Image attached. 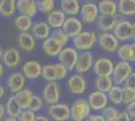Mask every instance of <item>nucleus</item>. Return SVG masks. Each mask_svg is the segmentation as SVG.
Segmentation results:
<instances>
[{"instance_id":"obj_8","label":"nucleus","mask_w":135,"mask_h":121,"mask_svg":"<svg viewBox=\"0 0 135 121\" xmlns=\"http://www.w3.org/2000/svg\"><path fill=\"white\" fill-rule=\"evenodd\" d=\"M60 97H61V91L56 82H49L42 90L44 101H45V103L51 106L59 103Z\"/></svg>"},{"instance_id":"obj_22","label":"nucleus","mask_w":135,"mask_h":121,"mask_svg":"<svg viewBox=\"0 0 135 121\" xmlns=\"http://www.w3.org/2000/svg\"><path fill=\"white\" fill-rule=\"evenodd\" d=\"M119 22V19L117 15L114 16H107V15H100L97 20L98 27L104 32H108L111 29H114L115 26Z\"/></svg>"},{"instance_id":"obj_5","label":"nucleus","mask_w":135,"mask_h":121,"mask_svg":"<svg viewBox=\"0 0 135 121\" xmlns=\"http://www.w3.org/2000/svg\"><path fill=\"white\" fill-rule=\"evenodd\" d=\"M47 113L54 120L67 121L71 118V107L66 103H56L49 107Z\"/></svg>"},{"instance_id":"obj_12","label":"nucleus","mask_w":135,"mask_h":121,"mask_svg":"<svg viewBox=\"0 0 135 121\" xmlns=\"http://www.w3.org/2000/svg\"><path fill=\"white\" fill-rule=\"evenodd\" d=\"M68 87L71 93H73L75 95H81L86 91L87 82L83 75L73 74L68 80Z\"/></svg>"},{"instance_id":"obj_13","label":"nucleus","mask_w":135,"mask_h":121,"mask_svg":"<svg viewBox=\"0 0 135 121\" xmlns=\"http://www.w3.org/2000/svg\"><path fill=\"white\" fill-rule=\"evenodd\" d=\"M41 49L46 56L54 58V57L60 56V54L64 50V45L61 41L50 36L47 40H44V42L41 45Z\"/></svg>"},{"instance_id":"obj_7","label":"nucleus","mask_w":135,"mask_h":121,"mask_svg":"<svg viewBox=\"0 0 135 121\" xmlns=\"http://www.w3.org/2000/svg\"><path fill=\"white\" fill-rule=\"evenodd\" d=\"M108 102L109 98L107 94L100 92L98 90L93 91L88 96V103L90 105L91 109L95 111H100V110L103 111L108 106Z\"/></svg>"},{"instance_id":"obj_31","label":"nucleus","mask_w":135,"mask_h":121,"mask_svg":"<svg viewBox=\"0 0 135 121\" xmlns=\"http://www.w3.org/2000/svg\"><path fill=\"white\" fill-rule=\"evenodd\" d=\"M95 87L100 92L109 93L113 88V79L110 77H97L95 80Z\"/></svg>"},{"instance_id":"obj_32","label":"nucleus","mask_w":135,"mask_h":121,"mask_svg":"<svg viewBox=\"0 0 135 121\" xmlns=\"http://www.w3.org/2000/svg\"><path fill=\"white\" fill-rule=\"evenodd\" d=\"M16 7V2L14 0H2L0 2V13L5 17L12 16L15 13Z\"/></svg>"},{"instance_id":"obj_25","label":"nucleus","mask_w":135,"mask_h":121,"mask_svg":"<svg viewBox=\"0 0 135 121\" xmlns=\"http://www.w3.org/2000/svg\"><path fill=\"white\" fill-rule=\"evenodd\" d=\"M32 35L38 40H47L51 33V26L47 22H37L32 26Z\"/></svg>"},{"instance_id":"obj_27","label":"nucleus","mask_w":135,"mask_h":121,"mask_svg":"<svg viewBox=\"0 0 135 121\" xmlns=\"http://www.w3.org/2000/svg\"><path fill=\"white\" fill-rule=\"evenodd\" d=\"M14 97L16 99L17 103L19 104V106L22 108V110L28 109L29 104L31 102V99L33 97V93L31 90H29L27 88H24L23 90L19 91L14 95Z\"/></svg>"},{"instance_id":"obj_2","label":"nucleus","mask_w":135,"mask_h":121,"mask_svg":"<svg viewBox=\"0 0 135 121\" xmlns=\"http://www.w3.org/2000/svg\"><path fill=\"white\" fill-rule=\"evenodd\" d=\"M97 41V35L94 31H82L73 38V43L77 50L82 52H89Z\"/></svg>"},{"instance_id":"obj_33","label":"nucleus","mask_w":135,"mask_h":121,"mask_svg":"<svg viewBox=\"0 0 135 121\" xmlns=\"http://www.w3.org/2000/svg\"><path fill=\"white\" fill-rule=\"evenodd\" d=\"M108 98L115 105L123 103V88H121L118 85L113 86L110 92L108 93Z\"/></svg>"},{"instance_id":"obj_48","label":"nucleus","mask_w":135,"mask_h":121,"mask_svg":"<svg viewBox=\"0 0 135 121\" xmlns=\"http://www.w3.org/2000/svg\"><path fill=\"white\" fill-rule=\"evenodd\" d=\"M0 92H1L0 93V97L2 98V97L5 95V89H4V87H1V88H0Z\"/></svg>"},{"instance_id":"obj_36","label":"nucleus","mask_w":135,"mask_h":121,"mask_svg":"<svg viewBox=\"0 0 135 121\" xmlns=\"http://www.w3.org/2000/svg\"><path fill=\"white\" fill-rule=\"evenodd\" d=\"M120 113L121 112H119V110L113 106H107L103 110V116L107 121H116Z\"/></svg>"},{"instance_id":"obj_21","label":"nucleus","mask_w":135,"mask_h":121,"mask_svg":"<svg viewBox=\"0 0 135 121\" xmlns=\"http://www.w3.org/2000/svg\"><path fill=\"white\" fill-rule=\"evenodd\" d=\"M117 55L121 59V61L128 63H135V42L131 45L120 46L117 51Z\"/></svg>"},{"instance_id":"obj_26","label":"nucleus","mask_w":135,"mask_h":121,"mask_svg":"<svg viewBox=\"0 0 135 121\" xmlns=\"http://www.w3.org/2000/svg\"><path fill=\"white\" fill-rule=\"evenodd\" d=\"M98 7L101 15L114 16L118 11V3L114 2L112 0H102L99 2Z\"/></svg>"},{"instance_id":"obj_29","label":"nucleus","mask_w":135,"mask_h":121,"mask_svg":"<svg viewBox=\"0 0 135 121\" xmlns=\"http://www.w3.org/2000/svg\"><path fill=\"white\" fill-rule=\"evenodd\" d=\"M118 12L122 16H132L135 14V0H119Z\"/></svg>"},{"instance_id":"obj_35","label":"nucleus","mask_w":135,"mask_h":121,"mask_svg":"<svg viewBox=\"0 0 135 121\" xmlns=\"http://www.w3.org/2000/svg\"><path fill=\"white\" fill-rule=\"evenodd\" d=\"M38 6V11L41 13H47L50 14L51 12L55 10V1L54 0H40L37 1Z\"/></svg>"},{"instance_id":"obj_40","label":"nucleus","mask_w":135,"mask_h":121,"mask_svg":"<svg viewBox=\"0 0 135 121\" xmlns=\"http://www.w3.org/2000/svg\"><path fill=\"white\" fill-rule=\"evenodd\" d=\"M36 115L35 113L28 109L22 110L21 114L18 117V121H35Z\"/></svg>"},{"instance_id":"obj_41","label":"nucleus","mask_w":135,"mask_h":121,"mask_svg":"<svg viewBox=\"0 0 135 121\" xmlns=\"http://www.w3.org/2000/svg\"><path fill=\"white\" fill-rule=\"evenodd\" d=\"M55 66H56V79L57 80H62V79H65L68 75V71L62 65H61L60 63H56L55 64Z\"/></svg>"},{"instance_id":"obj_4","label":"nucleus","mask_w":135,"mask_h":121,"mask_svg":"<svg viewBox=\"0 0 135 121\" xmlns=\"http://www.w3.org/2000/svg\"><path fill=\"white\" fill-rule=\"evenodd\" d=\"M132 66L128 62L120 61L115 65L114 72H113V82L116 85H120L122 83H125L127 78L132 74Z\"/></svg>"},{"instance_id":"obj_30","label":"nucleus","mask_w":135,"mask_h":121,"mask_svg":"<svg viewBox=\"0 0 135 121\" xmlns=\"http://www.w3.org/2000/svg\"><path fill=\"white\" fill-rule=\"evenodd\" d=\"M14 25L21 32H28L29 29L32 28V19L26 15H19L14 20Z\"/></svg>"},{"instance_id":"obj_47","label":"nucleus","mask_w":135,"mask_h":121,"mask_svg":"<svg viewBox=\"0 0 135 121\" xmlns=\"http://www.w3.org/2000/svg\"><path fill=\"white\" fill-rule=\"evenodd\" d=\"M5 112H6V108L4 105H0V117L1 118H3L4 117V115H5Z\"/></svg>"},{"instance_id":"obj_50","label":"nucleus","mask_w":135,"mask_h":121,"mask_svg":"<svg viewBox=\"0 0 135 121\" xmlns=\"http://www.w3.org/2000/svg\"><path fill=\"white\" fill-rule=\"evenodd\" d=\"M4 68H3V66L2 65H0V75H1V77L3 76V74H4Z\"/></svg>"},{"instance_id":"obj_24","label":"nucleus","mask_w":135,"mask_h":121,"mask_svg":"<svg viewBox=\"0 0 135 121\" xmlns=\"http://www.w3.org/2000/svg\"><path fill=\"white\" fill-rule=\"evenodd\" d=\"M61 10L67 15L75 16L81 12V6L78 0H62Z\"/></svg>"},{"instance_id":"obj_20","label":"nucleus","mask_w":135,"mask_h":121,"mask_svg":"<svg viewBox=\"0 0 135 121\" xmlns=\"http://www.w3.org/2000/svg\"><path fill=\"white\" fill-rule=\"evenodd\" d=\"M17 42L19 47L25 52H32L36 46L35 37L29 32H20L17 37Z\"/></svg>"},{"instance_id":"obj_46","label":"nucleus","mask_w":135,"mask_h":121,"mask_svg":"<svg viewBox=\"0 0 135 121\" xmlns=\"http://www.w3.org/2000/svg\"><path fill=\"white\" fill-rule=\"evenodd\" d=\"M35 121H50L49 118L45 115H41V114H38L36 115V118H35Z\"/></svg>"},{"instance_id":"obj_16","label":"nucleus","mask_w":135,"mask_h":121,"mask_svg":"<svg viewBox=\"0 0 135 121\" xmlns=\"http://www.w3.org/2000/svg\"><path fill=\"white\" fill-rule=\"evenodd\" d=\"M20 60H21L20 52H18V50L15 47H9V49L5 50L3 56H2L3 64L9 69L16 68L20 64Z\"/></svg>"},{"instance_id":"obj_18","label":"nucleus","mask_w":135,"mask_h":121,"mask_svg":"<svg viewBox=\"0 0 135 121\" xmlns=\"http://www.w3.org/2000/svg\"><path fill=\"white\" fill-rule=\"evenodd\" d=\"M23 75L27 79H37L42 74V67L36 61H28L22 67Z\"/></svg>"},{"instance_id":"obj_43","label":"nucleus","mask_w":135,"mask_h":121,"mask_svg":"<svg viewBox=\"0 0 135 121\" xmlns=\"http://www.w3.org/2000/svg\"><path fill=\"white\" fill-rule=\"evenodd\" d=\"M126 112L131 118H133L135 120V102L126 105Z\"/></svg>"},{"instance_id":"obj_39","label":"nucleus","mask_w":135,"mask_h":121,"mask_svg":"<svg viewBox=\"0 0 135 121\" xmlns=\"http://www.w3.org/2000/svg\"><path fill=\"white\" fill-rule=\"evenodd\" d=\"M51 37H54V38H56V40H57L59 41H61L64 46L69 41V38H70V37L67 35V33H66L62 28L55 29V30L51 32Z\"/></svg>"},{"instance_id":"obj_15","label":"nucleus","mask_w":135,"mask_h":121,"mask_svg":"<svg viewBox=\"0 0 135 121\" xmlns=\"http://www.w3.org/2000/svg\"><path fill=\"white\" fill-rule=\"evenodd\" d=\"M93 55L90 52H83L79 54V58H78V62L76 65V71L77 74H81L83 75L85 73L89 72L91 68L94 66L93 64Z\"/></svg>"},{"instance_id":"obj_49","label":"nucleus","mask_w":135,"mask_h":121,"mask_svg":"<svg viewBox=\"0 0 135 121\" xmlns=\"http://www.w3.org/2000/svg\"><path fill=\"white\" fill-rule=\"evenodd\" d=\"M3 121H18L16 118H12V117H7L6 119H4Z\"/></svg>"},{"instance_id":"obj_23","label":"nucleus","mask_w":135,"mask_h":121,"mask_svg":"<svg viewBox=\"0 0 135 121\" xmlns=\"http://www.w3.org/2000/svg\"><path fill=\"white\" fill-rule=\"evenodd\" d=\"M66 19V14L62 10H54L47 14V23L51 27L55 29L62 28Z\"/></svg>"},{"instance_id":"obj_14","label":"nucleus","mask_w":135,"mask_h":121,"mask_svg":"<svg viewBox=\"0 0 135 121\" xmlns=\"http://www.w3.org/2000/svg\"><path fill=\"white\" fill-rule=\"evenodd\" d=\"M82 28H83L82 21L75 16L68 17L62 27V29L67 33L68 36L73 38H75L77 35H79L82 32Z\"/></svg>"},{"instance_id":"obj_3","label":"nucleus","mask_w":135,"mask_h":121,"mask_svg":"<svg viewBox=\"0 0 135 121\" xmlns=\"http://www.w3.org/2000/svg\"><path fill=\"white\" fill-rule=\"evenodd\" d=\"M79 54L74 47H65L59 56V63L62 65L68 71H72L76 68Z\"/></svg>"},{"instance_id":"obj_10","label":"nucleus","mask_w":135,"mask_h":121,"mask_svg":"<svg viewBox=\"0 0 135 121\" xmlns=\"http://www.w3.org/2000/svg\"><path fill=\"white\" fill-rule=\"evenodd\" d=\"M99 45L102 49L107 52H115V51H118L119 40L114 35V33L110 32H103L98 37Z\"/></svg>"},{"instance_id":"obj_28","label":"nucleus","mask_w":135,"mask_h":121,"mask_svg":"<svg viewBox=\"0 0 135 121\" xmlns=\"http://www.w3.org/2000/svg\"><path fill=\"white\" fill-rule=\"evenodd\" d=\"M5 108L7 115L9 117H12V118H18L19 115L21 114V112H22V108L19 106V104L17 103L16 99L14 96H10L7 99Z\"/></svg>"},{"instance_id":"obj_17","label":"nucleus","mask_w":135,"mask_h":121,"mask_svg":"<svg viewBox=\"0 0 135 121\" xmlns=\"http://www.w3.org/2000/svg\"><path fill=\"white\" fill-rule=\"evenodd\" d=\"M18 11L21 15H26L29 17H33L38 11L37 1L34 0H18L16 2Z\"/></svg>"},{"instance_id":"obj_1","label":"nucleus","mask_w":135,"mask_h":121,"mask_svg":"<svg viewBox=\"0 0 135 121\" xmlns=\"http://www.w3.org/2000/svg\"><path fill=\"white\" fill-rule=\"evenodd\" d=\"M91 107L88 100L78 98L71 106V118L73 121H84L91 115Z\"/></svg>"},{"instance_id":"obj_19","label":"nucleus","mask_w":135,"mask_h":121,"mask_svg":"<svg viewBox=\"0 0 135 121\" xmlns=\"http://www.w3.org/2000/svg\"><path fill=\"white\" fill-rule=\"evenodd\" d=\"M24 85H25V77L19 72L10 74L7 79V86L9 88V90L15 94L23 90Z\"/></svg>"},{"instance_id":"obj_34","label":"nucleus","mask_w":135,"mask_h":121,"mask_svg":"<svg viewBox=\"0 0 135 121\" xmlns=\"http://www.w3.org/2000/svg\"><path fill=\"white\" fill-rule=\"evenodd\" d=\"M42 78L49 82H56V72L55 64H47L42 67Z\"/></svg>"},{"instance_id":"obj_51","label":"nucleus","mask_w":135,"mask_h":121,"mask_svg":"<svg viewBox=\"0 0 135 121\" xmlns=\"http://www.w3.org/2000/svg\"><path fill=\"white\" fill-rule=\"evenodd\" d=\"M132 38L135 40V22L133 23V36H132Z\"/></svg>"},{"instance_id":"obj_37","label":"nucleus","mask_w":135,"mask_h":121,"mask_svg":"<svg viewBox=\"0 0 135 121\" xmlns=\"http://www.w3.org/2000/svg\"><path fill=\"white\" fill-rule=\"evenodd\" d=\"M135 102V90L123 87V103L128 105Z\"/></svg>"},{"instance_id":"obj_38","label":"nucleus","mask_w":135,"mask_h":121,"mask_svg":"<svg viewBox=\"0 0 135 121\" xmlns=\"http://www.w3.org/2000/svg\"><path fill=\"white\" fill-rule=\"evenodd\" d=\"M44 106V102H42V99L40 98V96L37 95H33V97L31 99V102L29 104V107L28 110L32 111V112H37L38 110H40Z\"/></svg>"},{"instance_id":"obj_9","label":"nucleus","mask_w":135,"mask_h":121,"mask_svg":"<svg viewBox=\"0 0 135 121\" xmlns=\"http://www.w3.org/2000/svg\"><path fill=\"white\" fill-rule=\"evenodd\" d=\"M114 35L118 38L119 40H128L132 38L133 36V23L130 21L123 19V20H119L117 25L115 26V28L113 29Z\"/></svg>"},{"instance_id":"obj_42","label":"nucleus","mask_w":135,"mask_h":121,"mask_svg":"<svg viewBox=\"0 0 135 121\" xmlns=\"http://www.w3.org/2000/svg\"><path fill=\"white\" fill-rule=\"evenodd\" d=\"M130 89H134L135 90V73H132L131 75L127 78V80L125 81V86Z\"/></svg>"},{"instance_id":"obj_44","label":"nucleus","mask_w":135,"mask_h":121,"mask_svg":"<svg viewBox=\"0 0 135 121\" xmlns=\"http://www.w3.org/2000/svg\"><path fill=\"white\" fill-rule=\"evenodd\" d=\"M87 121H107L104 116L100 115V114H91L88 118H87Z\"/></svg>"},{"instance_id":"obj_6","label":"nucleus","mask_w":135,"mask_h":121,"mask_svg":"<svg viewBox=\"0 0 135 121\" xmlns=\"http://www.w3.org/2000/svg\"><path fill=\"white\" fill-rule=\"evenodd\" d=\"M114 68L115 66L112 61L104 57L97 59L93 66L94 72L98 77H111L114 72Z\"/></svg>"},{"instance_id":"obj_45","label":"nucleus","mask_w":135,"mask_h":121,"mask_svg":"<svg viewBox=\"0 0 135 121\" xmlns=\"http://www.w3.org/2000/svg\"><path fill=\"white\" fill-rule=\"evenodd\" d=\"M116 121H131V119H130V116L128 115V113L126 111H124V112L120 113V115L116 119Z\"/></svg>"},{"instance_id":"obj_11","label":"nucleus","mask_w":135,"mask_h":121,"mask_svg":"<svg viewBox=\"0 0 135 121\" xmlns=\"http://www.w3.org/2000/svg\"><path fill=\"white\" fill-rule=\"evenodd\" d=\"M81 18L85 23H93L98 20L99 7L94 2H87L81 8Z\"/></svg>"},{"instance_id":"obj_52","label":"nucleus","mask_w":135,"mask_h":121,"mask_svg":"<svg viewBox=\"0 0 135 121\" xmlns=\"http://www.w3.org/2000/svg\"><path fill=\"white\" fill-rule=\"evenodd\" d=\"M132 121H135V120H132Z\"/></svg>"}]
</instances>
